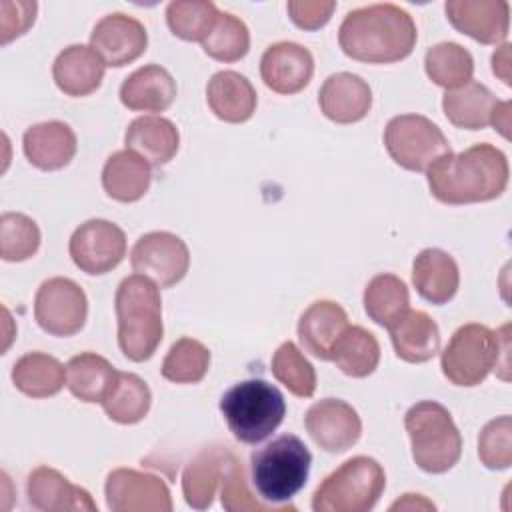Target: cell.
Wrapping results in <instances>:
<instances>
[{
	"instance_id": "cell-1",
	"label": "cell",
	"mask_w": 512,
	"mask_h": 512,
	"mask_svg": "<svg viewBox=\"0 0 512 512\" xmlns=\"http://www.w3.org/2000/svg\"><path fill=\"white\" fill-rule=\"evenodd\" d=\"M508 176L506 154L488 142L472 144L458 154H442L426 170L432 196L450 206L488 202L502 196Z\"/></svg>"
},
{
	"instance_id": "cell-2",
	"label": "cell",
	"mask_w": 512,
	"mask_h": 512,
	"mask_svg": "<svg viewBox=\"0 0 512 512\" xmlns=\"http://www.w3.org/2000/svg\"><path fill=\"white\" fill-rule=\"evenodd\" d=\"M416 38L412 16L390 2L350 10L338 28L342 52L368 64H392L408 58Z\"/></svg>"
},
{
	"instance_id": "cell-3",
	"label": "cell",
	"mask_w": 512,
	"mask_h": 512,
	"mask_svg": "<svg viewBox=\"0 0 512 512\" xmlns=\"http://www.w3.org/2000/svg\"><path fill=\"white\" fill-rule=\"evenodd\" d=\"M118 346L132 362L148 360L162 342V300L158 286L142 276H126L116 290Z\"/></svg>"
},
{
	"instance_id": "cell-4",
	"label": "cell",
	"mask_w": 512,
	"mask_h": 512,
	"mask_svg": "<svg viewBox=\"0 0 512 512\" xmlns=\"http://www.w3.org/2000/svg\"><path fill=\"white\" fill-rule=\"evenodd\" d=\"M312 466V454L294 434H282L258 448L250 456V480L262 502L282 510L306 484Z\"/></svg>"
},
{
	"instance_id": "cell-5",
	"label": "cell",
	"mask_w": 512,
	"mask_h": 512,
	"mask_svg": "<svg viewBox=\"0 0 512 512\" xmlns=\"http://www.w3.org/2000/svg\"><path fill=\"white\" fill-rule=\"evenodd\" d=\"M500 360L508 366V326L490 330L484 324L470 322L460 326L442 350V374L454 386H478L486 376L500 368Z\"/></svg>"
},
{
	"instance_id": "cell-6",
	"label": "cell",
	"mask_w": 512,
	"mask_h": 512,
	"mask_svg": "<svg viewBox=\"0 0 512 512\" xmlns=\"http://www.w3.org/2000/svg\"><path fill=\"white\" fill-rule=\"evenodd\" d=\"M220 412L238 442L258 444L282 424L286 400L274 384L250 378L222 394Z\"/></svg>"
},
{
	"instance_id": "cell-7",
	"label": "cell",
	"mask_w": 512,
	"mask_h": 512,
	"mask_svg": "<svg viewBox=\"0 0 512 512\" xmlns=\"http://www.w3.org/2000/svg\"><path fill=\"white\" fill-rule=\"evenodd\" d=\"M404 428L416 466L428 474H444L462 456V436L446 406L422 400L408 408Z\"/></svg>"
},
{
	"instance_id": "cell-8",
	"label": "cell",
	"mask_w": 512,
	"mask_h": 512,
	"mask_svg": "<svg viewBox=\"0 0 512 512\" xmlns=\"http://www.w3.org/2000/svg\"><path fill=\"white\" fill-rule=\"evenodd\" d=\"M386 488L384 468L370 456H354L328 474L312 494L314 512H368Z\"/></svg>"
},
{
	"instance_id": "cell-9",
	"label": "cell",
	"mask_w": 512,
	"mask_h": 512,
	"mask_svg": "<svg viewBox=\"0 0 512 512\" xmlns=\"http://www.w3.org/2000/svg\"><path fill=\"white\" fill-rule=\"evenodd\" d=\"M384 146L398 166L412 172H426L436 158L450 152L444 132L422 114L394 116L384 128Z\"/></svg>"
},
{
	"instance_id": "cell-10",
	"label": "cell",
	"mask_w": 512,
	"mask_h": 512,
	"mask_svg": "<svg viewBox=\"0 0 512 512\" xmlns=\"http://www.w3.org/2000/svg\"><path fill=\"white\" fill-rule=\"evenodd\" d=\"M88 316V298L70 278L54 276L40 284L34 296V318L38 326L60 338L78 334Z\"/></svg>"
},
{
	"instance_id": "cell-11",
	"label": "cell",
	"mask_w": 512,
	"mask_h": 512,
	"mask_svg": "<svg viewBox=\"0 0 512 512\" xmlns=\"http://www.w3.org/2000/svg\"><path fill=\"white\" fill-rule=\"evenodd\" d=\"M130 264L136 274L150 278L158 288H170L186 276L190 250L172 232H148L132 246Z\"/></svg>"
},
{
	"instance_id": "cell-12",
	"label": "cell",
	"mask_w": 512,
	"mask_h": 512,
	"mask_svg": "<svg viewBox=\"0 0 512 512\" xmlns=\"http://www.w3.org/2000/svg\"><path fill=\"white\" fill-rule=\"evenodd\" d=\"M72 262L86 274H106L126 256L124 230L104 218H92L80 224L68 242Z\"/></svg>"
},
{
	"instance_id": "cell-13",
	"label": "cell",
	"mask_w": 512,
	"mask_h": 512,
	"mask_svg": "<svg viewBox=\"0 0 512 512\" xmlns=\"http://www.w3.org/2000/svg\"><path fill=\"white\" fill-rule=\"evenodd\" d=\"M106 504L112 512H170L172 496L166 482L150 472L116 468L106 478Z\"/></svg>"
},
{
	"instance_id": "cell-14",
	"label": "cell",
	"mask_w": 512,
	"mask_h": 512,
	"mask_svg": "<svg viewBox=\"0 0 512 512\" xmlns=\"http://www.w3.org/2000/svg\"><path fill=\"white\" fill-rule=\"evenodd\" d=\"M304 426L310 438L330 454L346 452L362 434L358 412L340 398H322L314 402L304 416Z\"/></svg>"
},
{
	"instance_id": "cell-15",
	"label": "cell",
	"mask_w": 512,
	"mask_h": 512,
	"mask_svg": "<svg viewBox=\"0 0 512 512\" xmlns=\"http://www.w3.org/2000/svg\"><path fill=\"white\" fill-rule=\"evenodd\" d=\"M90 46L106 66L120 68L144 54L148 46V32L140 20L114 12L96 22L90 34Z\"/></svg>"
},
{
	"instance_id": "cell-16",
	"label": "cell",
	"mask_w": 512,
	"mask_h": 512,
	"mask_svg": "<svg viewBox=\"0 0 512 512\" xmlns=\"http://www.w3.org/2000/svg\"><path fill=\"white\" fill-rule=\"evenodd\" d=\"M450 24L480 44H500L510 28L506 0H450L444 4Z\"/></svg>"
},
{
	"instance_id": "cell-17",
	"label": "cell",
	"mask_w": 512,
	"mask_h": 512,
	"mask_svg": "<svg viewBox=\"0 0 512 512\" xmlns=\"http://www.w3.org/2000/svg\"><path fill=\"white\" fill-rule=\"evenodd\" d=\"M314 74V58L310 50L298 42H276L268 46L260 58V76L276 94H296L304 90Z\"/></svg>"
},
{
	"instance_id": "cell-18",
	"label": "cell",
	"mask_w": 512,
	"mask_h": 512,
	"mask_svg": "<svg viewBox=\"0 0 512 512\" xmlns=\"http://www.w3.org/2000/svg\"><path fill=\"white\" fill-rule=\"evenodd\" d=\"M322 114L336 124H354L368 116L372 90L364 78L352 72L330 74L318 92Z\"/></svg>"
},
{
	"instance_id": "cell-19",
	"label": "cell",
	"mask_w": 512,
	"mask_h": 512,
	"mask_svg": "<svg viewBox=\"0 0 512 512\" xmlns=\"http://www.w3.org/2000/svg\"><path fill=\"white\" fill-rule=\"evenodd\" d=\"M28 502L44 512H96L98 506L90 492L72 484L66 476L50 466H38L30 472L26 482Z\"/></svg>"
},
{
	"instance_id": "cell-20",
	"label": "cell",
	"mask_w": 512,
	"mask_h": 512,
	"mask_svg": "<svg viewBox=\"0 0 512 512\" xmlns=\"http://www.w3.org/2000/svg\"><path fill=\"white\" fill-rule=\"evenodd\" d=\"M22 150L32 166L52 172L72 162L78 150V140L66 122L48 120L34 124L24 132Z\"/></svg>"
},
{
	"instance_id": "cell-21",
	"label": "cell",
	"mask_w": 512,
	"mask_h": 512,
	"mask_svg": "<svg viewBox=\"0 0 512 512\" xmlns=\"http://www.w3.org/2000/svg\"><path fill=\"white\" fill-rule=\"evenodd\" d=\"M348 326V314L338 302L316 300L298 320V338L302 348L314 358L330 360L338 338Z\"/></svg>"
},
{
	"instance_id": "cell-22",
	"label": "cell",
	"mask_w": 512,
	"mask_h": 512,
	"mask_svg": "<svg viewBox=\"0 0 512 512\" xmlns=\"http://www.w3.org/2000/svg\"><path fill=\"white\" fill-rule=\"evenodd\" d=\"M104 70L106 64L92 46L72 44L56 56L52 64V78L66 96L82 98L100 88Z\"/></svg>"
},
{
	"instance_id": "cell-23",
	"label": "cell",
	"mask_w": 512,
	"mask_h": 512,
	"mask_svg": "<svg viewBox=\"0 0 512 512\" xmlns=\"http://www.w3.org/2000/svg\"><path fill=\"white\" fill-rule=\"evenodd\" d=\"M176 80L160 64H146L124 78L120 102L134 112H164L176 100Z\"/></svg>"
},
{
	"instance_id": "cell-24",
	"label": "cell",
	"mask_w": 512,
	"mask_h": 512,
	"mask_svg": "<svg viewBox=\"0 0 512 512\" xmlns=\"http://www.w3.org/2000/svg\"><path fill=\"white\" fill-rule=\"evenodd\" d=\"M206 102L216 118L228 124H242L254 116L258 94L240 72L220 70L208 80Z\"/></svg>"
},
{
	"instance_id": "cell-25",
	"label": "cell",
	"mask_w": 512,
	"mask_h": 512,
	"mask_svg": "<svg viewBox=\"0 0 512 512\" xmlns=\"http://www.w3.org/2000/svg\"><path fill=\"white\" fill-rule=\"evenodd\" d=\"M394 352L400 360L422 364L432 360L440 350V328L422 310L408 308L388 328Z\"/></svg>"
},
{
	"instance_id": "cell-26",
	"label": "cell",
	"mask_w": 512,
	"mask_h": 512,
	"mask_svg": "<svg viewBox=\"0 0 512 512\" xmlns=\"http://www.w3.org/2000/svg\"><path fill=\"white\" fill-rule=\"evenodd\" d=\"M412 282L416 292L430 304H446L460 286L456 260L440 248H424L412 264Z\"/></svg>"
},
{
	"instance_id": "cell-27",
	"label": "cell",
	"mask_w": 512,
	"mask_h": 512,
	"mask_svg": "<svg viewBox=\"0 0 512 512\" xmlns=\"http://www.w3.org/2000/svg\"><path fill=\"white\" fill-rule=\"evenodd\" d=\"M128 150L142 156L150 166L168 164L180 146V132L176 124L162 116H140L132 120L124 134Z\"/></svg>"
},
{
	"instance_id": "cell-28",
	"label": "cell",
	"mask_w": 512,
	"mask_h": 512,
	"mask_svg": "<svg viewBox=\"0 0 512 512\" xmlns=\"http://www.w3.org/2000/svg\"><path fill=\"white\" fill-rule=\"evenodd\" d=\"M152 182L150 164L132 150H118L108 156L102 168V188L118 202L140 200Z\"/></svg>"
},
{
	"instance_id": "cell-29",
	"label": "cell",
	"mask_w": 512,
	"mask_h": 512,
	"mask_svg": "<svg viewBox=\"0 0 512 512\" xmlns=\"http://www.w3.org/2000/svg\"><path fill=\"white\" fill-rule=\"evenodd\" d=\"M228 452V446H206L186 464L182 472V492L188 506L206 510L212 504L220 488Z\"/></svg>"
},
{
	"instance_id": "cell-30",
	"label": "cell",
	"mask_w": 512,
	"mask_h": 512,
	"mask_svg": "<svg viewBox=\"0 0 512 512\" xmlns=\"http://www.w3.org/2000/svg\"><path fill=\"white\" fill-rule=\"evenodd\" d=\"M498 100L484 84L470 80L468 84L446 90L442 96V110L450 124L464 130H482L490 126Z\"/></svg>"
},
{
	"instance_id": "cell-31",
	"label": "cell",
	"mask_w": 512,
	"mask_h": 512,
	"mask_svg": "<svg viewBox=\"0 0 512 512\" xmlns=\"http://www.w3.org/2000/svg\"><path fill=\"white\" fill-rule=\"evenodd\" d=\"M16 390L30 398H50L66 384V366L44 352H28L12 366Z\"/></svg>"
},
{
	"instance_id": "cell-32",
	"label": "cell",
	"mask_w": 512,
	"mask_h": 512,
	"mask_svg": "<svg viewBox=\"0 0 512 512\" xmlns=\"http://www.w3.org/2000/svg\"><path fill=\"white\" fill-rule=\"evenodd\" d=\"M100 404L112 422L136 424L146 418L152 394L138 374L116 372V378Z\"/></svg>"
},
{
	"instance_id": "cell-33",
	"label": "cell",
	"mask_w": 512,
	"mask_h": 512,
	"mask_svg": "<svg viewBox=\"0 0 512 512\" xmlns=\"http://www.w3.org/2000/svg\"><path fill=\"white\" fill-rule=\"evenodd\" d=\"M114 366L100 354L82 352L66 364V386L82 402H102L116 378Z\"/></svg>"
},
{
	"instance_id": "cell-34",
	"label": "cell",
	"mask_w": 512,
	"mask_h": 512,
	"mask_svg": "<svg viewBox=\"0 0 512 512\" xmlns=\"http://www.w3.org/2000/svg\"><path fill=\"white\" fill-rule=\"evenodd\" d=\"M330 360L346 376L366 378L378 368L380 344L370 330L362 326H348L338 338Z\"/></svg>"
},
{
	"instance_id": "cell-35",
	"label": "cell",
	"mask_w": 512,
	"mask_h": 512,
	"mask_svg": "<svg viewBox=\"0 0 512 512\" xmlns=\"http://www.w3.org/2000/svg\"><path fill=\"white\" fill-rule=\"evenodd\" d=\"M364 310L370 320L388 328L410 308V294L396 274H376L364 288Z\"/></svg>"
},
{
	"instance_id": "cell-36",
	"label": "cell",
	"mask_w": 512,
	"mask_h": 512,
	"mask_svg": "<svg viewBox=\"0 0 512 512\" xmlns=\"http://www.w3.org/2000/svg\"><path fill=\"white\" fill-rule=\"evenodd\" d=\"M424 70L436 86L454 90L472 80L474 58L456 42H440L426 50Z\"/></svg>"
},
{
	"instance_id": "cell-37",
	"label": "cell",
	"mask_w": 512,
	"mask_h": 512,
	"mask_svg": "<svg viewBox=\"0 0 512 512\" xmlns=\"http://www.w3.org/2000/svg\"><path fill=\"white\" fill-rule=\"evenodd\" d=\"M220 10L210 0H174L166 6V22L174 36L186 42H204Z\"/></svg>"
},
{
	"instance_id": "cell-38",
	"label": "cell",
	"mask_w": 512,
	"mask_h": 512,
	"mask_svg": "<svg viewBox=\"0 0 512 512\" xmlns=\"http://www.w3.org/2000/svg\"><path fill=\"white\" fill-rule=\"evenodd\" d=\"M210 368V350L196 338L176 340L162 360V376L174 384H196Z\"/></svg>"
},
{
	"instance_id": "cell-39",
	"label": "cell",
	"mask_w": 512,
	"mask_h": 512,
	"mask_svg": "<svg viewBox=\"0 0 512 512\" xmlns=\"http://www.w3.org/2000/svg\"><path fill=\"white\" fill-rule=\"evenodd\" d=\"M272 376L298 398H310L316 392V370L294 342H282L270 362Z\"/></svg>"
},
{
	"instance_id": "cell-40",
	"label": "cell",
	"mask_w": 512,
	"mask_h": 512,
	"mask_svg": "<svg viewBox=\"0 0 512 512\" xmlns=\"http://www.w3.org/2000/svg\"><path fill=\"white\" fill-rule=\"evenodd\" d=\"M204 52L218 62H238L250 50L248 26L230 12H220L218 20L202 42Z\"/></svg>"
},
{
	"instance_id": "cell-41",
	"label": "cell",
	"mask_w": 512,
	"mask_h": 512,
	"mask_svg": "<svg viewBox=\"0 0 512 512\" xmlns=\"http://www.w3.org/2000/svg\"><path fill=\"white\" fill-rule=\"evenodd\" d=\"M40 248L38 224L20 212L0 216V256L6 262H24Z\"/></svg>"
},
{
	"instance_id": "cell-42",
	"label": "cell",
	"mask_w": 512,
	"mask_h": 512,
	"mask_svg": "<svg viewBox=\"0 0 512 512\" xmlns=\"http://www.w3.org/2000/svg\"><path fill=\"white\" fill-rule=\"evenodd\" d=\"M220 500H222V506L230 512H244V510H256V512L278 510V512H282V508H276L266 502H258L250 494V490L246 486L244 466L232 450L226 456V464H224V472H222V480H220Z\"/></svg>"
},
{
	"instance_id": "cell-43",
	"label": "cell",
	"mask_w": 512,
	"mask_h": 512,
	"mask_svg": "<svg viewBox=\"0 0 512 512\" xmlns=\"http://www.w3.org/2000/svg\"><path fill=\"white\" fill-rule=\"evenodd\" d=\"M478 458L490 470H506L512 464V420L498 416L478 434Z\"/></svg>"
},
{
	"instance_id": "cell-44",
	"label": "cell",
	"mask_w": 512,
	"mask_h": 512,
	"mask_svg": "<svg viewBox=\"0 0 512 512\" xmlns=\"http://www.w3.org/2000/svg\"><path fill=\"white\" fill-rule=\"evenodd\" d=\"M36 2H0V42L8 44L10 40L28 32L36 20Z\"/></svg>"
},
{
	"instance_id": "cell-45",
	"label": "cell",
	"mask_w": 512,
	"mask_h": 512,
	"mask_svg": "<svg viewBox=\"0 0 512 512\" xmlns=\"http://www.w3.org/2000/svg\"><path fill=\"white\" fill-rule=\"evenodd\" d=\"M286 8L290 14V20L298 28L318 30L330 20V16L336 8V2H332V0H328V2H324V0H290L286 4Z\"/></svg>"
},
{
	"instance_id": "cell-46",
	"label": "cell",
	"mask_w": 512,
	"mask_h": 512,
	"mask_svg": "<svg viewBox=\"0 0 512 512\" xmlns=\"http://www.w3.org/2000/svg\"><path fill=\"white\" fill-rule=\"evenodd\" d=\"M492 72L510 86V44H502L494 54H492Z\"/></svg>"
},
{
	"instance_id": "cell-47",
	"label": "cell",
	"mask_w": 512,
	"mask_h": 512,
	"mask_svg": "<svg viewBox=\"0 0 512 512\" xmlns=\"http://www.w3.org/2000/svg\"><path fill=\"white\" fill-rule=\"evenodd\" d=\"M490 126H494L504 138H508V128H510V102L508 100H502L498 104V108L494 110Z\"/></svg>"
},
{
	"instance_id": "cell-48",
	"label": "cell",
	"mask_w": 512,
	"mask_h": 512,
	"mask_svg": "<svg viewBox=\"0 0 512 512\" xmlns=\"http://www.w3.org/2000/svg\"><path fill=\"white\" fill-rule=\"evenodd\" d=\"M396 508H400V510H404V508H428L430 510L432 508L434 510V504L424 500L420 494H404L402 500H398L390 506V510H396Z\"/></svg>"
}]
</instances>
